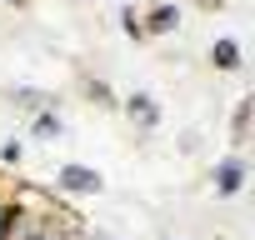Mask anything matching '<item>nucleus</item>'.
<instances>
[{
	"label": "nucleus",
	"mask_w": 255,
	"mask_h": 240,
	"mask_svg": "<svg viewBox=\"0 0 255 240\" xmlns=\"http://www.w3.org/2000/svg\"><path fill=\"white\" fill-rule=\"evenodd\" d=\"M55 185H60V195H100V190H105L100 170H90V165H75V160L55 170Z\"/></svg>",
	"instance_id": "f257e3e1"
},
{
	"label": "nucleus",
	"mask_w": 255,
	"mask_h": 240,
	"mask_svg": "<svg viewBox=\"0 0 255 240\" xmlns=\"http://www.w3.org/2000/svg\"><path fill=\"white\" fill-rule=\"evenodd\" d=\"M245 170H250V165H245L240 150L225 155V160H215V175H210V180H215V195H225V200L240 195V190H245Z\"/></svg>",
	"instance_id": "f03ea898"
},
{
	"label": "nucleus",
	"mask_w": 255,
	"mask_h": 240,
	"mask_svg": "<svg viewBox=\"0 0 255 240\" xmlns=\"http://www.w3.org/2000/svg\"><path fill=\"white\" fill-rule=\"evenodd\" d=\"M125 115H130V120H135L140 130H155L160 120H165V115H160V100H155V95H145V90L125 95Z\"/></svg>",
	"instance_id": "7ed1b4c3"
},
{
	"label": "nucleus",
	"mask_w": 255,
	"mask_h": 240,
	"mask_svg": "<svg viewBox=\"0 0 255 240\" xmlns=\"http://www.w3.org/2000/svg\"><path fill=\"white\" fill-rule=\"evenodd\" d=\"M140 25H145V35H170V30L180 25V10L170 5V0H160L150 15H140Z\"/></svg>",
	"instance_id": "20e7f679"
},
{
	"label": "nucleus",
	"mask_w": 255,
	"mask_h": 240,
	"mask_svg": "<svg viewBox=\"0 0 255 240\" xmlns=\"http://www.w3.org/2000/svg\"><path fill=\"white\" fill-rule=\"evenodd\" d=\"M30 135H35V140H60V135H65V120H60L55 110H35V115H30Z\"/></svg>",
	"instance_id": "39448f33"
},
{
	"label": "nucleus",
	"mask_w": 255,
	"mask_h": 240,
	"mask_svg": "<svg viewBox=\"0 0 255 240\" xmlns=\"http://www.w3.org/2000/svg\"><path fill=\"white\" fill-rule=\"evenodd\" d=\"M210 65L215 70H240V45L235 40H215L210 45Z\"/></svg>",
	"instance_id": "423d86ee"
},
{
	"label": "nucleus",
	"mask_w": 255,
	"mask_h": 240,
	"mask_svg": "<svg viewBox=\"0 0 255 240\" xmlns=\"http://www.w3.org/2000/svg\"><path fill=\"white\" fill-rule=\"evenodd\" d=\"M10 100L25 105V110H55V100H50L45 90H10Z\"/></svg>",
	"instance_id": "0eeeda50"
},
{
	"label": "nucleus",
	"mask_w": 255,
	"mask_h": 240,
	"mask_svg": "<svg viewBox=\"0 0 255 240\" xmlns=\"http://www.w3.org/2000/svg\"><path fill=\"white\" fill-rule=\"evenodd\" d=\"M230 135H235V145H245V140H250V100H240V105H235V120H230Z\"/></svg>",
	"instance_id": "6e6552de"
},
{
	"label": "nucleus",
	"mask_w": 255,
	"mask_h": 240,
	"mask_svg": "<svg viewBox=\"0 0 255 240\" xmlns=\"http://www.w3.org/2000/svg\"><path fill=\"white\" fill-rule=\"evenodd\" d=\"M120 25H125V35H130V40H145V25H140L135 5H120Z\"/></svg>",
	"instance_id": "1a4fd4ad"
},
{
	"label": "nucleus",
	"mask_w": 255,
	"mask_h": 240,
	"mask_svg": "<svg viewBox=\"0 0 255 240\" xmlns=\"http://www.w3.org/2000/svg\"><path fill=\"white\" fill-rule=\"evenodd\" d=\"M20 160H25V145H20V140H5V145H0V165H5V170H15Z\"/></svg>",
	"instance_id": "9d476101"
},
{
	"label": "nucleus",
	"mask_w": 255,
	"mask_h": 240,
	"mask_svg": "<svg viewBox=\"0 0 255 240\" xmlns=\"http://www.w3.org/2000/svg\"><path fill=\"white\" fill-rule=\"evenodd\" d=\"M85 95H90V100H100V105H115V90H110L105 80H85Z\"/></svg>",
	"instance_id": "9b49d317"
},
{
	"label": "nucleus",
	"mask_w": 255,
	"mask_h": 240,
	"mask_svg": "<svg viewBox=\"0 0 255 240\" xmlns=\"http://www.w3.org/2000/svg\"><path fill=\"white\" fill-rule=\"evenodd\" d=\"M10 220H15V205H10V195L0 190V240L10 235Z\"/></svg>",
	"instance_id": "f8f14e48"
},
{
	"label": "nucleus",
	"mask_w": 255,
	"mask_h": 240,
	"mask_svg": "<svg viewBox=\"0 0 255 240\" xmlns=\"http://www.w3.org/2000/svg\"><path fill=\"white\" fill-rule=\"evenodd\" d=\"M5 5H25V0H5Z\"/></svg>",
	"instance_id": "ddd939ff"
},
{
	"label": "nucleus",
	"mask_w": 255,
	"mask_h": 240,
	"mask_svg": "<svg viewBox=\"0 0 255 240\" xmlns=\"http://www.w3.org/2000/svg\"><path fill=\"white\" fill-rule=\"evenodd\" d=\"M95 240H105V235H95Z\"/></svg>",
	"instance_id": "4468645a"
}]
</instances>
